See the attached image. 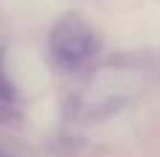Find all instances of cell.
Wrapping results in <instances>:
<instances>
[{
    "mask_svg": "<svg viewBox=\"0 0 160 157\" xmlns=\"http://www.w3.org/2000/svg\"><path fill=\"white\" fill-rule=\"evenodd\" d=\"M98 41L91 26L78 15H67L56 22L50 35V52L61 69H76L95 52Z\"/></svg>",
    "mask_w": 160,
    "mask_h": 157,
    "instance_id": "6da1fadb",
    "label": "cell"
},
{
    "mask_svg": "<svg viewBox=\"0 0 160 157\" xmlns=\"http://www.w3.org/2000/svg\"><path fill=\"white\" fill-rule=\"evenodd\" d=\"M13 97V90H11V84L4 80V76L0 73V101H9Z\"/></svg>",
    "mask_w": 160,
    "mask_h": 157,
    "instance_id": "7a4b0ae2",
    "label": "cell"
}]
</instances>
